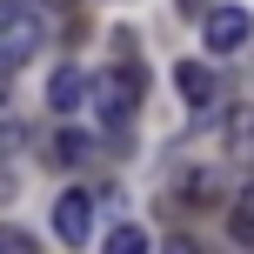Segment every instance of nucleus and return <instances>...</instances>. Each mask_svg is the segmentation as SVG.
<instances>
[{
  "label": "nucleus",
  "instance_id": "1",
  "mask_svg": "<svg viewBox=\"0 0 254 254\" xmlns=\"http://www.w3.org/2000/svg\"><path fill=\"white\" fill-rule=\"evenodd\" d=\"M40 34H47V27H40L34 0H7V7H0V67L20 74V67L40 54Z\"/></svg>",
  "mask_w": 254,
  "mask_h": 254
},
{
  "label": "nucleus",
  "instance_id": "10",
  "mask_svg": "<svg viewBox=\"0 0 254 254\" xmlns=\"http://www.w3.org/2000/svg\"><path fill=\"white\" fill-rule=\"evenodd\" d=\"M0 248H7V254H34V241H27L20 228H7V241H0Z\"/></svg>",
  "mask_w": 254,
  "mask_h": 254
},
{
  "label": "nucleus",
  "instance_id": "7",
  "mask_svg": "<svg viewBox=\"0 0 254 254\" xmlns=\"http://www.w3.org/2000/svg\"><path fill=\"white\" fill-rule=\"evenodd\" d=\"M80 101H87V74H80V67H54L47 107H54V114H67V107H80Z\"/></svg>",
  "mask_w": 254,
  "mask_h": 254
},
{
  "label": "nucleus",
  "instance_id": "2",
  "mask_svg": "<svg viewBox=\"0 0 254 254\" xmlns=\"http://www.w3.org/2000/svg\"><path fill=\"white\" fill-rule=\"evenodd\" d=\"M134 101H140V74H134V67H121V74H107L101 87H94V107H101L107 127H121L127 114H134Z\"/></svg>",
  "mask_w": 254,
  "mask_h": 254
},
{
  "label": "nucleus",
  "instance_id": "9",
  "mask_svg": "<svg viewBox=\"0 0 254 254\" xmlns=\"http://www.w3.org/2000/svg\"><path fill=\"white\" fill-rule=\"evenodd\" d=\"M107 254H147V234L140 228H114L107 234Z\"/></svg>",
  "mask_w": 254,
  "mask_h": 254
},
{
  "label": "nucleus",
  "instance_id": "8",
  "mask_svg": "<svg viewBox=\"0 0 254 254\" xmlns=\"http://www.w3.org/2000/svg\"><path fill=\"white\" fill-rule=\"evenodd\" d=\"M228 228H234V241H241V248H254V188L241 194V201H234V214H228Z\"/></svg>",
  "mask_w": 254,
  "mask_h": 254
},
{
  "label": "nucleus",
  "instance_id": "3",
  "mask_svg": "<svg viewBox=\"0 0 254 254\" xmlns=\"http://www.w3.org/2000/svg\"><path fill=\"white\" fill-rule=\"evenodd\" d=\"M54 234H61L67 248H80V241L94 234V201H87L80 188H67L61 201H54Z\"/></svg>",
  "mask_w": 254,
  "mask_h": 254
},
{
  "label": "nucleus",
  "instance_id": "5",
  "mask_svg": "<svg viewBox=\"0 0 254 254\" xmlns=\"http://www.w3.org/2000/svg\"><path fill=\"white\" fill-rule=\"evenodd\" d=\"M174 80H181V101H188V107H214V101H221V74H214L207 61H181Z\"/></svg>",
  "mask_w": 254,
  "mask_h": 254
},
{
  "label": "nucleus",
  "instance_id": "4",
  "mask_svg": "<svg viewBox=\"0 0 254 254\" xmlns=\"http://www.w3.org/2000/svg\"><path fill=\"white\" fill-rule=\"evenodd\" d=\"M248 13L241 7H214V13H207V20H201V40H207V54H234V47H241V40H248Z\"/></svg>",
  "mask_w": 254,
  "mask_h": 254
},
{
  "label": "nucleus",
  "instance_id": "6",
  "mask_svg": "<svg viewBox=\"0 0 254 254\" xmlns=\"http://www.w3.org/2000/svg\"><path fill=\"white\" fill-rule=\"evenodd\" d=\"M228 161L254 174V107H234L228 114Z\"/></svg>",
  "mask_w": 254,
  "mask_h": 254
},
{
  "label": "nucleus",
  "instance_id": "11",
  "mask_svg": "<svg viewBox=\"0 0 254 254\" xmlns=\"http://www.w3.org/2000/svg\"><path fill=\"white\" fill-rule=\"evenodd\" d=\"M161 254H194V241H161Z\"/></svg>",
  "mask_w": 254,
  "mask_h": 254
}]
</instances>
